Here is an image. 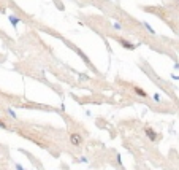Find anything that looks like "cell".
Wrapping results in <instances>:
<instances>
[{
  "label": "cell",
  "instance_id": "cell-1",
  "mask_svg": "<svg viewBox=\"0 0 179 170\" xmlns=\"http://www.w3.org/2000/svg\"><path fill=\"white\" fill-rule=\"evenodd\" d=\"M70 143L74 145V146L82 145V137H81L79 134H71V135H70Z\"/></svg>",
  "mask_w": 179,
  "mask_h": 170
},
{
  "label": "cell",
  "instance_id": "cell-2",
  "mask_svg": "<svg viewBox=\"0 0 179 170\" xmlns=\"http://www.w3.org/2000/svg\"><path fill=\"white\" fill-rule=\"evenodd\" d=\"M144 132H146V135L149 137V140H152V141H155V140L158 138V135H157V132H155L154 129H150V127H146V129H144Z\"/></svg>",
  "mask_w": 179,
  "mask_h": 170
},
{
  "label": "cell",
  "instance_id": "cell-3",
  "mask_svg": "<svg viewBox=\"0 0 179 170\" xmlns=\"http://www.w3.org/2000/svg\"><path fill=\"white\" fill-rule=\"evenodd\" d=\"M117 42L124 46V48H127V49H135L136 48V45H133V43H130V42H127V40H124V38H117Z\"/></svg>",
  "mask_w": 179,
  "mask_h": 170
},
{
  "label": "cell",
  "instance_id": "cell-4",
  "mask_svg": "<svg viewBox=\"0 0 179 170\" xmlns=\"http://www.w3.org/2000/svg\"><path fill=\"white\" fill-rule=\"evenodd\" d=\"M8 19H10V22L13 24V27H16L17 24L21 22V19H19V18H17L16 14H10V16H8Z\"/></svg>",
  "mask_w": 179,
  "mask_h": 170
},
{
  "label": "cell",
  "instance_id": "cell-5",
  "mask_svg": "<svg viewBox=\"0 0 179 170\" xmlns=\"http://www.w3.org/2000/svg\"><path fill=\"white\" fill-rule=\"evenodd\" d=\"M133 91L138 94V96H141V97H147V92H146L143 88H139V86H133Z\"/></svg>",
  "mask_w": 179,
  "mask_h": 170
},
{
  "label": "cell",
  "instance_id": "cell-6",
  "mask_svg": "<svg viewBox=\"0 0 179 170\" xmlns=\"http://www.w3.org/2000/svg\"><path fill=\"white\" fill-rule=\"evenodd\" d=\"M112 26H114V29H116V30H120V29H122V26H120L119 22H112Z\"/></svg>",
  "mask_w": 179,
  "mask_h": 170
},
{
  "label": "cell",
  "instance_id": "cell-7",
  "mask_svg": "<svg viewBox=\"0 0 179 170\" xmlns=\"http://www.w3.org/2000/svg\"><path fill=\"white\" fill-rule=\"evenodd\" d=\"M144 26H146V29H147V30H149L150 34H154V29H152V27H150V26H149L147 22H144Z\"/></svg>",
  "mask_w": 179,
  "mask_h": 170
},
{
  "label": "cell",
  "instance_id": "cell-8",
  "mask_svg": "<svg viewBox=\"0 0 179 170\" xmlns=\"http://www.w3.org/2000/svg\"><path fill=\"white\" fill-rule=\"evenodd\" d=\"M0 127H2V129H6V124H5L2 119H0Z\"/></svg>",
  "mask_w": 179,
  "mask_h": 170
},
{
  "label": "cell",
  "instance_id": "cell-9",
  "mask_svg": "<svg viewBox=\"0 0 179 170\" xmlns=\"http://www.w3.org/2000/svg\"><path fill=\"white\" fill-rule=\"evenodd\" d=\"M8 113H10V115H11V116H13V118H16V113H14V111H13V110H8Z\"/></svg>",
  "mask_w": 179,
  "mask_h": 170
},
{
  "label": "cell",
  "instance_id": "cell-10",
  "mask_svg": "<svg viewBox=\"0 0 179 170\" xmlns=\"http://www.w3.org/2000/svg\"><path fill=\"white\" fill-rule=\"evenodd\" d=\"M16 170H24V168H22V165H19V164H16Z\"/></svg>",
  "mask_w": 179,
  "mask_h": 170
}]
</instances>
